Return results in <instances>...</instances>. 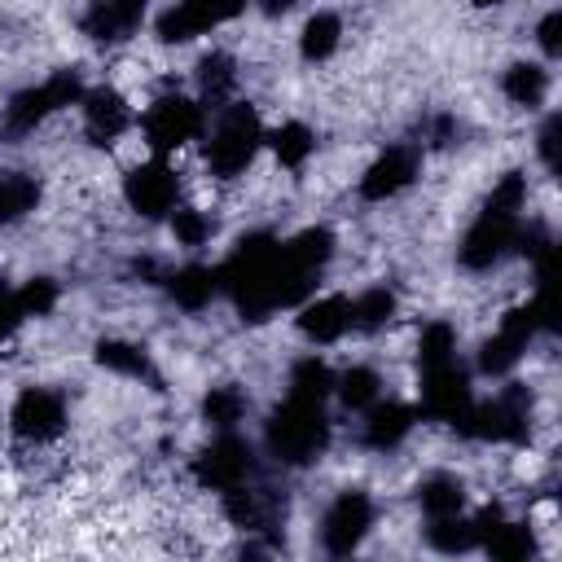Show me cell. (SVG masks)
I'll list each match as a JSON object with an SVG mask.
<instances>
[{"mask_svg":"<svg viewBox=\"0 0 562 562\" xmlns=\"http://www.w3.org/2000/svg\"><path fill=\"white\" fill-rule=\"evenodd\" d=\"M338 40H342V22H338V13H312V18L303 22L299 48H303L307 61H325V57L338 48Z\"/></svg>","mask_w":562,"mask_h":562,"instance_id":"obj_26","label":"cell"},{"mask_svg":"<svg viewBox=\"0 0 562 562\" xmlns=\"http://www.w3.org/2000/svg\"><path fill=\"white\" fill-rule=\"evenodd\" d=\"M9 422H13V435L22 443H35V448L40 443H53L66 430V400L57 391H48V386H26L13 400Z\"/></svg>","mask_w":562,"mask_h":562,"instance_id":"obj_11","label":"cell"},{"mask_svg":"<svg viewBox=\"0 0 562 562\" xmlns=\"http://www.w3.org/2000/svg\"><path fill=\"white\" fill-rule=\"evenodd\" d=\"M250 470H255V452H250V443L237 439L233 430H224L220 439H211V443L193 457V479H198V487H206V492H228V487L246 483Z\"/></svg>","mask_w":562,"mask_h":562,"instance_id":"obj_8","label":"cell"},{"mask_svg":"<svg viewBox=\"0 0 562 562\" xmlns=\"http://www.w3.org/2000/svg\"><path fill=\"white\" fill-rule=\"evenodd\" d=\"M53 303H57V285H53L48 277H31V281L18 290L22 316H44V312H53Z\"/></svg>","mask_w":562,"mask_h":562,"instance_id":"obj_36","label":"cell"},{"mask_svg":"<svg viewBox=\"0 0 562 562\" xmlns=\"http://www.w3.org/2000/svg\"><path fill=\"white\" fill-rule=\"evenodd\" d=\"M483 549H487V558H496V562H522V558H531L536 553V540H531V527L527 522H496L487 536H483Z\"/></svg>","mask_w":562,"mask_h":562,"instance_id":"obj_22","label":"cell"},{"mask_svg":"<svg viewBox=\"0 0 562 562\" xmlns=\"http://www.w3.org/2000/svg\"><path fill=\"white\" fill-rule=\"evenodd\" d=\"M149 0H97L88 13H83V35L101 40V44H114V40H127L140 18H145Z\"/></svg>","mask_w":562,"mask_h":562,"instance_id":"obj_16","label":"cell"},{"mask_svg":"<svg viewBox=\"0 0 562 562\" xmlns=\"http://www.w3.org/2000/svg\"><path fill=\"white\" fill-rule=\"evenodd\" d=\"M426 540H430V549H439V553H470V549L483 544V531H479V518L448 514V518H430Z\"/></svg>","mask_w":562,"mask_h":562,"instance_id":"obj_21","label":"cell"},{"mask_svg":"<svg viewBox=\"0 0 562 562\" xmlns=\"http://www.w3.org/2000/svg\"><path fill=\"white\" fill-rule=\"evenodd\" d=\"M518 228H522V211H501V206H483V215L470 224L457 259L470 272H483L492 263H501L514 246H518Z\"/></svg>","mask_w":562,"mask_h":562,"instance_id":"obj_6","label":"cell"},{"mask_svg":"<svg viewBox=\"0 0 562 562\" xmlns=\"http://www.w3.org/2000/svg\"><path fill=\"white\" fill-rule=\"evenodd\" d=\"M97 360L110 369V373H123V378H154V364H149V356H145V347H136V342H123V338H105L101 347H97Z\"/></svg>","mask_w":562,"mask_h":562,"instance_id":"obj_25","label":"cell"},{"mask_svg":"<svg viewBox=\"0 0 562 562\" xmlns=\"http://www.w3.org/2000/svg\"><path fill=\"white\" fill-rule=\"evenodd\" d=\"M501 88H505V97H509L514 105H540V97H544V88H549V75H544V66L518 61V66L505 70Z\"/></svg>","mask_w":562,"mask_h":562,"instance_id":"obj_28","label":"cell"},{"mask_svg":"<svg viewBox=\"0 0 562 562\" xmlns=\"http://www.w3.org/2000/svg\"><path fill=\"white\" fill-rule=\"evenodd\" d=\"M123 198H127V206H132L136 215H145V220L171 215V211H176V198H180V176H176L162 158L140 162V167L123 180Z\"/></svg>","mask_w":562,"mask_h":562,"instance_id":"obj_12","label":"cell"},{"mask_svg":"<svg viewBox=\"0 0 562 562\" xmlns=\"http://www.w3.org/2000/svg\"><path fill=\"white\" fill-rule=\"evenodd\" d=\"M470 4H479V9H487V4H501V0H470Z\"/></svg>","mask_w":562,"mask_h":562,"instance_id":"obj_42","label":"cell"},{"mask_svg":"<svg viewBox=\"0 0 562 562\" xmlns=\"http://www.w3.org/2000/svg\"><path fill=\"white\" fill-rule=\"evenodd\" d=\"M40 202V180L35 176H22V171H9L0 176V224H18L22 215H31Z\"/></svg>","mask_w":562,"mask_h":562,"instance_id":"obj_24","label":"cell"},{"mask_svg":"<svg viewBox=\"0 0 562 562\" xmlns=\"http://www.w3.org/2000/svg\"><path fill=\"white\" fill-rule=\"evenodd\" d=\"M211 215H202V211H193V206H176L171 211V233H176V241L180 246H202L206 237H211Z\"/></svg>","mask_w":562,"mask_h":562,"instance_id":"obj_35","label":"cell"},{"mask_svg":"<svg viewBox=\"0 0 562 562\" xmlns=\"http://www.w3.org/2000/svg\"><path fill=\"white\" fill-rule=\"evenodd\" d=\"M277 250L281 241L268 233H250L237 241V250L215 268L220 272V290L233 299V307L246 321H263L268 312L281 307L277 299Z\"/></svg>","mask_w":562,"mask_h":562,"instance_id":"obj_1","label":"cell"},{"mask_svg":"<svg viewBox=\"0 0 562 562\" xmlns=\"http://www.w3.org/2000/svg\"><path fill=\"white\" fill-rule=\"evenodd\" d=\"M474 395H470V378L457 360L448 364H435V369H422V413L430 422H448V426H461V417L470 413Z\"/></svg>","mask_w":562,"mask_h":562,"instance_id":"obj_10","label":"cell"},{"mask_svg":"<svg viewBox=\"0 0 562 562\" xmlns=\"http://www.w3.org/2000/svg\"><path fill=\"white\" fill-rule=\"evenodd\" d=\"M268 452L281 465H307L325 452L329 443V417H325V400L312 395H285V404L268 417Z\"/></svg>","mask_w":562,"mask_h":562,"instance_id":"obj_2","label":"cell"},{"mask_svg":"<svg viewBox=\"0 0 562 562\" xmlns=\"http://www.w3.org/2000/svg\"><path fill=\"white\" fill-rule=\"evenodd\" d=\"M540 48H544V57H558L562 53V13L553 9V13H544V22H540Z\"/></svg>","mask_w":562,"mask_h":562,"instance_id":"obj_38","label":"cell"},{"mask_svg":"<svg viewBox=\"0 0 562 562\" xmlns=\"http://www.w3.org/2000/svg\"><path fill=\"white\" fill-rule=\"evenodd\" d=\"M211 4L220 9V18H224V22H228V18H237V13L246 9V0H211Z\"/></svg>","mask_w":562,"mask_h":562,"instance_id":"obj_40","label":"cell"},{"mask_svg":"<svg viewBox=\"0 0 562 562\" xmlns=\"http://www.w3.org/2000/svg\"><path fill=\"white\" fill-rule=\"evenodd\" d=\"M79 105H83V132L97 145L119 140L127 132V123H132V110L114 88H92V92L79 97Z\"/></svg>","mask_w":562,"mask_h":562,"instance_id":"obj_15","label":"cell"},{"mask_svg":"<svg viewBox=\"0 0 562 562\" xmlns=\"http://www.w3.org/2000/svg\"><path fill=\"white\" fill-rule=\"evenodd\" d=\"M391 316H395V294H391L386 285H373V290H364L360 299H351V329L373 334V329H382Z\"/></svg>","mask_w":562,"mask_h":562,"instance_id":"obj_29","label":"cell"},{"mask_svg":"<svg viewBox=\"0 0 562 562\" xmlns=\"http://www.w3.org/2000/svg\"><path fill=\"white\" fill-rule=\"evenodd\" d=\"M167 290H171V299H176L184 312H202V307L220 294V272H215V268H202V263H189V268H180L176 277H167Z\"/></svg>","mask_w":562,"mask_h":562,"instance_id":"obj_20","label":"cell"},{"mask_svg":"<svg viewBox=\"0 0 562 562\" xmlns=\"http://www.w3.org/2000/svg\"><path fill=\"white\" fill-rule=\"evenodd\" d=\"M290 4H299V0H268V13H281V9H290Z\"/></svg>","mask_w":562,"mask_h":562,"instance_id":"obj_41","label":"cell"},{"mask_svg":"<svg viewBox=\"0 0 562 562\" xmlns=\"http://www.w3.org/2000/svg\"><path fill=\"white\" fill-rule=\"evenodd\" d=\"M558 132H562V119L549 114V123L540 127V158H544L549 171H558Z\"/></svg>","mask_w":562,"mask_h":562,"instance_id":"obj_39","label":"cell"},{"mask_svg":"<svg viewBox=\"0 0 562 562\" xmlns=\"http://www.w3.org/2000/svg\"><path fill=\"white\" fill-rule=\"evenodd\" d=\"M22 321H26V316H22V307H18V290L0 285V342H4Z\"/></svg>","mask_w":562,"mask_h":562,"instance_id":"obj_37","label":"cell"},{"mask_svg":"<svg viewBox=\"0 0 562 562\" xmlns=\"http://www.w3.org/2000/svg\"><path fill=\"white\" fill-rule=\"evenodd\" d=\"M290 391H294V395L325 400V395L334 391V373H329V364L316 360V356H303V360L290 369Z\"/></svg>","mask_w":562,"mask_h":562,"instance_id":"obj_33","label":"cell"},{"mask_svg":"<svg viewBox=\"0 0 562 562\" xmlns=\"http://www.w3.org/2000/svg\"><path fill=\"white\" fill-rule=\"evenodd\" d=\"M79 97H83V79H79L75 70H57L53 79H44V83H35V88H22V92L4 105L0 132H4L9 140H18V136L35 132L48 114H57L61 105H75Z\"/></svg>","mask_w":562,"mask_h":562,"instance_id":"obj_5","label":"cell"},{"mask_svg":"<svg viewBox=\"0 0 562 562\" xmlns=\"http://www.w3.org/2000/svg\"><path fill=\"white\" fill-rule=\"evenodd\" d=\"M413 422H417V413L408 404H395V400L382 404V400H373L364 408V443L378 448V452H386V448H395L413 430Z\"/></svg>","mask_w":562,"mask_h":562,"instance_id":"obj_19","label":"cell"},{"mask_svg":"<svg viewBox=\"0 0 562 562\" xmlns=\"http://www.w3.org/2000/svg\"><path fill=\"white\" fill-rule=\"evenodd\" d=\"M413 176H417V154H413L408 145H391V149L378 154V158L369 162V171L360 176V198L386 202V198H395L400 189H408Z\"/></svg>","mask_w":562,"mask_h":562,"instance_id":"obj_14","label":"cell"},{"mask_svg":"<svg viewBox=\"0 0 562 562\" xmlns=\"http://www.w3.org/2000/svg\"><path fill=\"white\" fill-rule=\"evenodd\" d=\"M202 97L206 101H224L228 97V88H233V79H237V70H233V61L224 57V53H211L206 61H202Z\"/></svg>","mask_w":562,"mask_h":562,"instance_id":"obj_34","label":"cell"},{"mask_svg":"<svg viewBox=\"0 0 562 562\" xmlns=\"http://www.w3.org/2000/svg\"><path fill=\"white\" fill-rule=\"evenodd\" d=\"M246 395L237 391V386H211L206 391V400H202V413H206V422L211 426H220V430H233L241 417H246Z\"/></svg>","mask_w":562,"mask_h":562,"instance_id":"obj_32","label":"cell"},{"mask_svg":"<svg viewBox=\"0 0 562 562\" xmlns=\"http://www.w3.org/2000/svg\"><path fill=\"white\" fill-rule=\"evenodd\" d=\"M369 527H373V501H369L364 492L347 487V492L329 505V514H325V522H321V544H325L334 558H342V553H351V549L369 536Z\"/></svg>","mask_w":562,"mask_h":562,"instance_id":"obj_13","label":"cell"},{"mask_svg":"<svg viewBox=\"0 0 562 562\" xmlns=\"http://www.w3.org/2000/svg\"><path fill=\"white\" fill-rule=\"evenodd\" d=\"M351 329V299L347 294H325L303 303L299 312V334L312 342H338Z\"/></svg>","mask_w":562,"mask_h":562,"instance_id":"obj_17","label":"cell"},{"mask_svg":"<svg viewBox=\"0 0 562 562\" xmlns=\"http://www.w3.org/2000/svg\"><path fill=\"white\" fill-rule=\"evenodd\" d=\"M417 360H422V369H435V364L457 360V329L448 321H430L422 329V338H417Z\"/></svg>","mask_w":562,"mask_h":562,"instance_id":"obj_31","label":"cell"},{"mask_svg":"<svg viewBox=\"0 0 562 562\" xmlns=\"http://www.w3.org/2000/svg\"><path fill=\"white\" fill-rule=\"evenodd\" d=\"M334 386H338V400H342L347 408H356V413H364V408L382 395V378H378L373 369H364V364H356V369H347L342 378H334Z\"/></svg>","mask_w":562,"mask_h":562,"instance_id":"obj_30","label":"cell"},{"mask_svg":"<svg viewBox=\"0 0 562 562\" xmlns=\"http://www.w3.org/2000/svg\"><path fill=\"white\" fill-rule=\"evenodd\" d=\"M140 127H145V140H149L154 154H171V149L189 145L202 132V105L180 97V92H167L145 110Z\"/></svg>","mask_w":562,"mask_h":562,"instance_id":"obj_7","label":"cell"},{"mask_svg":"<svg viewBox=\"0 0 562 562\" xmlns=\"http://www.w3.org/2000/svg\"><path fill=\"white\" fill-rule=\"evenodd\" d=\"M457 430L470 439H487V443H522L531 430V391L514 382L496 400L470 404V413L461 417Z\"/></svg>","mask_w":562,"mask_h":562,"instance_id":"obj_4","label":"cell"},{"mask_svg":"<svg viewBox=\"0 0 562 562\" xmlns=\"http://www.w3.org/2000/svg\"><path fill=\"white\" fill-rule=\"evenodd\" d=\"M417 505H422L430 518L461 514V509H465V487H461V479H452V474H430V479L417 487Z\"/></svg>","mask_w":562,"mask_h":562,"instance_id":"obj_23","label":"cell"},{"mask_svg":"<svg viewBox=\"0 0 562 562\" xmlns=\"http://www.w3.org/2000/svg\"><path fill=\"white\" fill-rule=\"evenodd\" d=\"M259 140H263V127H259L255 105H246V101L228 105L215 119V132L206 136V167H211V176H220V180L241 176L250 167Z\"/></svg>","mask_w":562,"mask_h":562,"instance_id":"obj_3","label":"cell"},{"mask_svg":"<svg viewBox=\"0 0 562 562\" xmlns=\"http://www.w3.org/2000/svg\"><path fill=\"white\" fill-rule=\"evenodd\" d=\"M220 9L211 0H176L162 18H158V40L167 44H184L193 35H206L211 26H220Z\"/></svg>","mask_w":562,"mask_h":562,"instance_id":"obj_18","label":"cell"},{"mask_svg":"<svg viewBox=\"0 0 562 562\" xmlns=\"http://www.w3.org/2000/svg\"><path fill=\"white\" fill-rule=\"evenodd\" d=\"M272 154H277L281 167L299 171V167L316 154V136H312V127H307V123H281V127L272 132Z\"/></svg>","mask_w":562,"mask_h":562,"instance_id":"obj_27","label":"cell"},{"mask_svg":"<svg viewBox=\"0 0 562 562\" xmlns=\"http://www.w3.org/2000/svg\"><path fill=\"white\" fill-rule=\"evenodd\" d=\"M540 325H544V316H540L536 299L522 303V307H514V312L496 325V334L483 342L479 369H483V373H509V369L522 360V351H527V342H531V334H536Z\"/></svg>","mask_w":562,"mask_h":562,"instance_id":"obj_9","label":"cell"}]
</instances>
